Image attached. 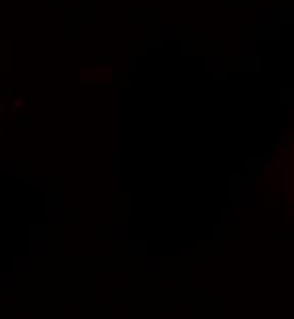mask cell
<instances>
[{
	"label": "cell",
	"instance_id": "cell-1",
	"mask_svg": "<svg viewBox=\"0 0 294 319\" xmlns=\"http://www.w3.org/2000/svg\"><path fill=\"white\" fill-rule=\"evenodd\" d=\"M246 169L251 171V173H261V169H263V159L251 157V159L246 161Z\"/></svg>",
	"mask_w": 294,
	"mask_h": 319
},
{
	"label": "cell",
	"instance_id": "cell-2",
	"mask_svg": "<svg viewBox=\"0 0 294 319\" xmlns=\"http://www.w3.org/2000/svg\"><path fill=\"white\" fill-rule=\"evenodd\" d=\"M263 69V59H257V57H251L246 59V71H261Z\"/></svg>",
	"mask_w": 294,
	"mask_h": 319
},
{
	"label": "cell",
	"instance_id": "cell-3",
	"mask_svg": "<svg viewBox=\"0 0 294 319\" xmlns=\"http://www.w3.org/2000/svg\"><path fill=\"white\" fill-rule=\"evenodd\" d=\"M263 35H267V38H278L280 35V30H278V25H263Z\"/></svg>",
	"mask_w": 294,
	"mask_h": 319
},
{
	"label": "cell",
	"instance_id": "cell-4",
	"mask_svg": "<svg viewBox=\"0 0 294 319\" xmlns=\"http://www.w3.org/2000/svg\"><path fill=\"white\" fill-rule=\"evenodd\" d=\"M280 102H282L284 106L294 104V92H282V94H280Z\"/></svg>",
	"mask_w": 294,
	"mask_h": 319
},
{
	"label": "cell",
	"instance_id": "cell-5",
	"mask_svg": "<svg viewBox=\"0 0 294 319\" xmlns=\"http://www.w3.org/2000/svg\"><path fill=\"white\" fill-rule=\"evenodd\" d=\"M228 219H229V211L224 209V221H226V223H228Z\"/></svg>",
	"mask_w": 294,
	"mask_h": 319
}]
</instances>
